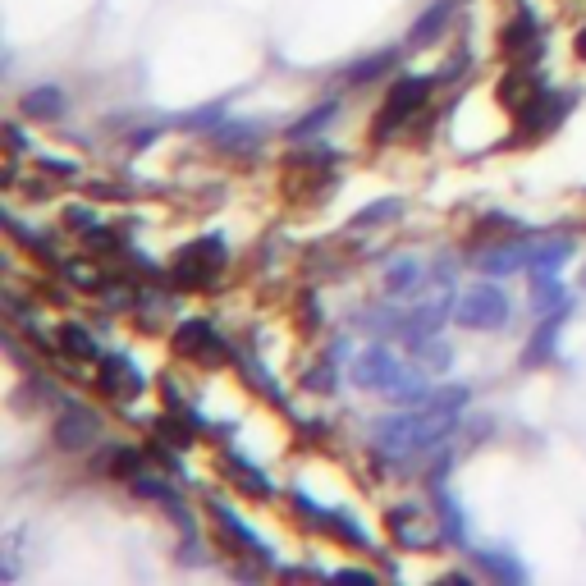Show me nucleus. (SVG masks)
Wrapping results in <instances>:
<instances>
[{
  "instance_id": "2",
  "label": "nucleus",
  "mask_w": 586,
  "mask_h": 586,
  "mask_svg": "<svg viewBox=\"0 0 586 586\" xmlns=\"http://www.w3.org/2000/svg\"><path fill=\"white\" fill-rule=\"evenodd\" d=\"M353 380H358L362 390H376V394H403V390H417L413 371L403 367L399 358H394L390 348H367V353H358V362H353Z\"/></svg>"
},
{
  "instance_id": "1",
  "label": "nucleus",
  "mask_w": 586,
  "mask_h": 586,
  "mask_svg": "<svg viewBox=\"0 0 586 586\" xmlns=\"http://www.w3.org/2000/svg\"><path fill=\"white\" fill-rule=\"evenodd\" d=\"M467 390H445L426 399V408H413V413H399L390 422H380V449L390 454H417V449H431L440 435L454 426V417L463 413Z\"/></svg>"
},
{
  "instance_id": "9",
  "label": "nucleus",
  "mask_w": 586,
  "mask_h": 586,
  "mask_svg": "<svg viewBox=\"0 0 586 586\" xmlns=\"http://www.w3.org/2000/svg\"><path fill=\"white\" fill-rule=\"evenodd\" d=\"M577 55H582V60H586V33L577 37Z\"/></svg>"
},
{
  "instance_id": "4",
  "label": "nucleus",
  "mask_w": 586,
  "mask_h": 586,
  "mask_svg": "<svg viewBox=\"0 0 586 586\" xmlns=\"http://www.w3.org/2000/svg\"><path fill=\"white\" fill-rule=\"evenodd\" d=\"M422 101H426V83H422V78H408V83H399V87H394V92H390V101L380 106L385 115H380V124H376V138H385V133H390L394 124H403V120H408V115H413V110L422 106Z\"/></svg>"
},
{
  "instance_id": "6",
  "label": "nucleus",
  "mask_w": 586,
  "mask_h": 586,
  "mask_svg": "<svg viewBox=\"0 0 586 586\" xmlns=\"http://www.w3.org/2000/svg\"><path fill=\"white\" fill-rule=\"evenodd\" d=\"M23 110H28L33 120H55V115H60V92H51V87L28 92V97H23Z\"/></svg>"
},
{
  "instance_id": "10",
  "label": "nucleus",
  "mask_w": 586,
  "mask_h": 586,
  "mask_svg": "<svg viewBox=\"0 0 586 586\" xmlns=\"http://www.w3.org/2000/svg\"><path fill=\"white\" fill-rule=\"evenodd\" d=\"M582 284H586V271H582Z\"/></svg>"
},
{
  "instance_id": "3",
  "label": "nucleus",
  "mask_w": 586,
  "mask_h": 586,
  "mask_svg": "<svg viewBox=\"0 0 586 586\" xmlns=\"http://www.w3.org/2000/svg\"><path fill=\"white\" fill-rule=\"evenodd\" d=\"M454 316H458V326H467V330H500L509 321V298L495 284H477V289H467L458 298Z\"/></svg>"
},
{
  "instance_id": "7",
  "label": "nucleus",
  "mask_w": 586,
  "mask_h": 586,
  "mask_svg": "<svg viewBox=\"0 0 586 586\" xmlns=\"http://www.w3.org/2000/svg\"><path fill=\"white\" fill-rule=\"evenodd\" d=\"M559 303H564V289H559V284H545V275H536V312L559 307Z\"/></svg>"
},
{
  "instance_id": "8",
  "label": "nucleus",
  "mask_w": 586,
  "mask_h": 586,
  "mask_svg": "<svg viewBox=\"0 0 586 586\" xmlns=\"http://www.w3.org/2000/svg\"><path fill=\"white\" fill-rule=\"evenodd\" d=\"M65 348H69V353H78V358H92V353H97V348H92V339H87L78 326H65Z\"/></svg>"
},
{
  "instance_id": "5",
  "label": "nucleus",
  "mask_w": 586,
  "mask_h": 586,
  "mask_svg": "<svg viewBox=\"0 0 586 586\" xmlns=\"http://www.w3.org/2000/svg\"><path fill=\"white\" fill-rule=\"evenodd\" d=\"M83 435H97V422H92L87 413L65 417V422L55 426V440H60V449H83V445H87Z\"/></svg>"
}]
</instances>
